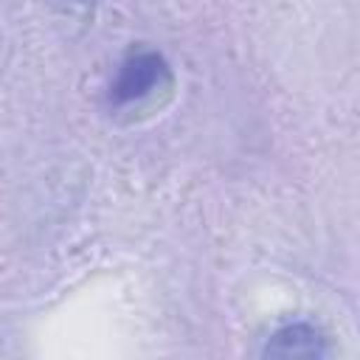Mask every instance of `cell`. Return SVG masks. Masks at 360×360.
Returning <instances> with one entry per match:
<instances>
[{
    "instance_id": "1",
    "label": "cell",
    "mask_w": 360,
    "mask_h": 360,
    "mask_svg": "<svg viewBox=\"0 0 360 360\" xmlns=\"http://www.w3.org/2000/svg\"><path fill=\"white\" fill-rule=\"evenodd\" d=\"M174 87L177 79L169 59L155 48L132 45L118 62V70L107 87V107L115 115H149L160 110L166 101H172Z\"/></svg>"
},
{
    "instance_id": "2",
    "label": "cell",
    "mask_w": 360,
    "mask_h": 360,
    "mask_svg": "<svg viewBox=\"0 0 360 360\" xmlns=\"http://www.w3.org/2000/svg\"><path fill=\"white\" fill-rule=\"evenodd\" d=\"M264 357H329L332 343L329 335L312 321H290L281 323L262 349Z\"/></svg>"
},
{
    "instance_id": "3",
    "label": "cell",
    "mask_w": 360,
    "mask_h": 360,
    "mask_svg": "<svg viewBox=\"0 0 360 360\" xmlns=\"http://www.w3.org/2000/svg\"><path fill=\"white\" fill-rule=\"evenodd\" d=\"M59 3L73 6V8H93V3H96V0H59Z\"/></svg>"
}]
</instances>
